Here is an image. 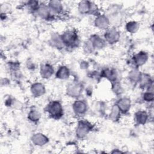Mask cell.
<instances>
[{"instance_id":"cell-10","label":"cell","mask_w":154,"mask_h":154,"mask_svg":"<svg viewBox=\"0 0 154 154\" xmlns=\"http://www.w3.org/2000/svg\"><path fill=\"white\" fill-rule=\"evenodd\" d=\"M96 24L100 28H106L108 25L107 19L104 17H99L96 20Z\"/></svg>"},{"instance_id":"cell-15","label":"cell","mask_w":154,"mask_h":154,"mask_svg":"<svg viewBox=\"0 0 154 154\" xmlns=\"http://www.w3.org/2000/svg\"><path fill=\"white\" fill-rule=\"evenodd\" d=\"M39 15L43 17H46L49 14V10L48 9L46 6H42L39 9Z\"/></svg>"},{"instance_id":"cell-11","label":"cell","mask_w":154,"mask_h":154,"mask_svg":"<svg viewBox=\"0 0 154 154\" xmlns=\"http://www.w3.org/2000/svg\"><path fill=\"white\" fill-rule=\"evenodd\" d=\"M50 7L51 9L55 12H59L61 9V4L60 2L54 1L50 3Z\"/></svg>"},{"instance_id":"cell-8","label":"cell","mask_w":154,"mask_h":154,"mask_svg":"<svg viewBox=\"0 0 154 154\" xmlns=\"http://www.w3.org/2000/svg\"><path fill=\"white\" fill-rule=\"evenodd\" d=\"M46 138L44 136H41L40 134H37L36 136H34L33 138V142L38 145H42L43 144L46 143Z\"/></svg>"},{"instance_id":"cell-20","label":"cell","mask_w":154,"mask_h":154,"mask_svg":"<svg viewBox=\"0 0 154 154\" xmlns=\"http://www.w3.org/2000/svg\"><path fill=\"white\" fill-rule=\"evenodd\" d=\"M94 45L96 47H102L104 43H103V42L102 40L99 39V38H97L95 40V42H94Z\"/></svg>"},{"instance_id":"cell-5","label":"cell","mask_w":154,"mask_h":154,"mask_svg":"<svg viewBox=\"0 0 154 154\" xmlns=\"http://www.w3.org/2000/svg\"><path fill=\"white\" fill-rule=\"evenodd\" d=\"M32 92L34 95L39 96L44 93V88L43 86H42L40 84H34L33 86Z\"/></svg>"},{"instance_id":"cell-2","label":"cell","mask_w":154,"mask_h":154,"mask_svg":"<svg viewBox=\"0 0 154 154\" xmlns=\"http://www.w3.org/2000/svg\"><path fill=\"white\" fill-rule=\"evenodd\" d=\"M89 131V127L86 123H81L80 124L78 129H77V134L80 137L84 136Z\"/></svg>"},{"instance_id":"cell-14","label":"cell","mask_w":154,"mask_h":154,"mask_svg":"<svg viewBox=\"0 0 154 154\" xmlns=\"http://www.w3.org/2000/svg\"><path fill=\"white\" fill-rule=\"evenodd\" d=\"M147 118V115L143 112H139L137 114V120L139 122V123H143L146 122Z\"/></svg>"},{"instance_id":"cell-6","label":"cell","mask_w":154,"mask_h":154,"mask_svg":"<svg viewBox=\"0 0 154 154\" xmlns=\"http://www.w3.org/2000/svg\"><path fill=\"white\" fill-rule=\"evenodd\" d=\"M106 37L107 39V40L111 43V42H116V40L118 39L119 34L115 31H111L107 34Z\"/></svg>"},{"instance_id":"cell-9","label":"cell","mask_w":154,"mask_h":154,"mask_svg":"<svg viewBox=\"0 0 154 154\" xmlns=\"http://www.w3.org/2000/svg\"><path fill=\"white\" fill-rule=\"evenodd\" d=\"M52 71H52L51 67L46 65V66H44V68H42L41 72H42V74L43 76L46 77V78H49V77L51 75Z\"/></svg>"},{"instance_id":"cell-19","label":"cell","mask_w":154,"mask_h":154,"mask_svg":"<svg viewBox=\"0 0 154 154\" xmlns=\"http://www.w3.org/2000/svg\"><path fill=\"white\" fill-rule=\"evenodd\" d=\"M30 118L33 121H36L39 119V114L36 112H32L30 114Z\"/></svg>"},{"instance_id":"cell-12","label":"cell","mask_w":154,"mask_h":154,"mask_svg":"<svg viewBox=\"0 0 154 154\" xmlns=\"http://www.w3.org/2000/svg\"><path fill=\"white\" fill-rule=\"evenodd\" d=\"M90 9V4L89 2L82 1L80 4V10L82 13H86Z\"/></svg>"},{"instance_id":"cell-16","label":"cell","mask_w":154,"mask_h":154,"mask_svg":"<svg viewBox=\"0 0 154 154\" xmlns=\"http://www.w3.org/2000/svg\"><path fill=\"white\" fill-rule=\"evenodd\" d=\"M69 92L71 93V95L76 96L80 93V88L76 86H72L69 88Z\"/></svg>"},{"instance_id":"cell-1","label":"cell","mask_w":154,"mask_h":154,"mask_svg":"<svg viewBox=\"0 0 154 154\" xmlns=\"http://www.w3.org/2000/svg\"><path fill=\"white\" fill-rule=\"evenodd\" d=\"M49 112L52 116L59 117L61 116L62 113V108L60 104L57 102H52L49 107Z\"/></svg>"},{"instance_id":"cell-17","label":"cell","mask_w":154,"mask_h":154,"mask_svg":"<svg viewBox=\"0 0 154 154\" xmlns=\"http://www.w3.org/2000/svg\"><path fill=\"white\" fill-rule=\"evenodd\" d=\"M147 57L145 54H138L137 57V63L141 65L145 62Z\"/></svg>"},{"instance_id":"cell-13","label":"cell","mask_w":154,"mask_h":154,"mask_svg":"<svg viewBox=\"0 0 154 154\" xmlns=\"http://www.w3.org/2000/svg\"><path fill=\"white\" fill-rule=\"evenodd\" d=\"M68 70L66 67H61L57 73V76H59V78H65L66 76H68Z\"/></svg>"},{"instance_id":"cell-4","label":"cell","mask_w":154,"mask_h":154,"mask_svg":"<svg viewBox=\"0 0 154 154\" xmlns=\"http://www.w3.org/2000/svg\"><path fill=\"white\" fill-rule=\"evenodd\" d=\"M74 108H75V110H76V111L78 112V113H82L85 111L86 108V104L82 102L81 101H80L78 102H76L75 104Z\"/></svg>"},{"instance_id":"cell-3","label":"cell","mask_w":154,"mask_h":154,"mask_svg":"<svg viewBox=\"0 0 154 154\" xmlns=\"http://www.w3.org/2000/svg\"><path fill=\"white\" fill-rule=\"evenodd\" d=\"M76 39V35L72 33V32H69L67 33L64 35L63 37V40L65 41V42L67 44H73L75 43V42Z\"/></svg>"},{"instance_id":"cell-7","label":"cell","mask_w":154,"mask_h":154,"mask_svg":"<svg viewBox=\"0 0 154 154\" xmlns=\"http://www.w3.org/2000/svg\"><path fill=\"white\" fill-rule=\"evenodd\" d=\"M119 107L122 111H127L128 110L130 106L129 101L127 99H122L119 102Z\"/></svg>"},{"instance_id":"cell-18","label":"cell","mask_w":154,"mask_h":154,"mask_svg":"<svg viewBox=\"0 0 154 154\" xmlns=\"http://www.w3.org/2000/svg\"><path fill=\"white\" fill-rule=\"evenodd\" d=\"M127 28L129 31H134L137 29V24L136 22H131L128 24Z\"/></svg>"}]
</instances>
